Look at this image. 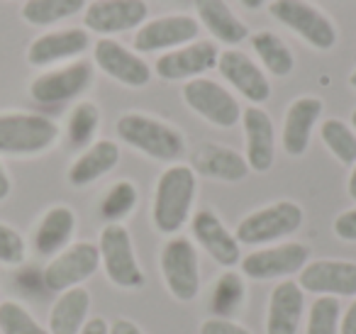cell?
Instances as JSON below:
<instances>
[{"label":"cell","instance_id":"6da1fadb","mask_svg":"<svg viewBox=\"0 0 356 334\" xmlns=\"http://www.w3.org/2000/svg\"><path fill=\"white\" fill-rule=\"evenodd\" d=\"M195 198V171L184 164L166 168L154 193V227L161 234H176L188 222Z\"/></svg>","mask_w":356,"mask_h":334},{"label":"cell","instance_id":"7a4b0ae2","mask_svg":"<svg viewBox=\"0 0 356 334\" xmlns=\"http://www.w3.org/2000/svg\"><path fill=\"white\" fill-rule=\"evenodd\" d=\"M118 134L124 144L159 161H176L186 152V139L178 129L139 113L122 115L118 120Z\"/></svg>","mask_w":356,"mask_h":334},{"label":"cell","instance_id":"3957f363","mask_svg":"<svg viewBox=\"0 0 356 334\" xmlns=\"http://www.w3.org/2000/svg\"><path fill=\"white\" fill-rule=\"evenodd\" d=\"M59 137V127L44 115L3 113L0 115V154L32 157L51 147Z\"/></svg>","mask_w":356,"mask_h":334},{"label":"cell","instance_id":"277c9868","mask_svg":"<svg viewBox=\"0 0 356 334\" xmlns=\"http://www.w3.org/2000/svg\"><path fill=\"white\" fill-rule=\"evenodd\" d=\"M100 264H103L105 273H108L110 283H115L118 288H142L144 285V271L137 261L132 246V237H129L127 227H122L120 222H110L100 230Z\"/></svg>","mask_w":356,"mask_h":334},{"label":"cell","instance_id":"5b68a950","mask_svg":"<svg viewBox=\"0 0 356 334\" xmlns=\"http://www.w3.org/2000/svg\"><path fill=\"white\" fill-rule=\"evenodd\" d=\"M163 283L168 293L181 303H191L200 293V264L193 241L186 237H173L163 244L159 259Z\"/></svg>","mask_w":356,"mask_h":334},{"label":"cell","instance_id":"8992f818","mask_svg":"<svg viewBox=\"0 0 356 334\" xmlns=\"http://www.w3.org/2000/svg\"><path fill=\"white\" fill-rule=\"evenodd\" d=\"M302 217L305 215H302L300 205H296L293 200H278L244 217L237 225L234 237H237L239 244L247 246L268 244V241L283 239V237L300 230Z\"/></svg>","mask_w":356,"mask_h":334},{"label":"cell","instance_id":"52a82bcc","mask_svg":"<svg viewBox=\"0 0 356 334\" xmlns=\"http://www.w3.org/2000/svg\"><path fill=\"white\" fill-rule=\"evenodd\" d=\"M268 10L281 25L291 27L315 49L327 51L337 45V30L332 20L305 0H273Z\"/></svg>","mask_w":356,"mask_h":334},{"label":"cell","instance_id":"ba28073f","mask_svg":"<svg viewBox=\"0 0 356 334\" xmlns=\"http://www.w3.org/2000/svg\"><path fill=\"white\" fill-rule=\"evenodd\" d=\"M100 269V251L90 241H76L66 246L64 251L54 256L47 264L42 280L51 293H64V290L79 288L83 280H88Z\"/></svg>","mask_w":356,"mask_h":334},{"label":"cell","instance_id":"9c48e42d","mask_svg":"<svg viewBox=\"0 0 356 334\" xmlns=\"http://www.w3.org/2000/svg\"><path fill=\"white\" fill-rule=\"evenodd\" d=\"M307 259H310V249L305 244L286 241V244L252 251L239 264H242V273L247 278L273 280V278H286V276L300 273L305 269Z\"/></svg>","mask_w":356,"mask_h":334},{"label":"cell","instance_id":"30bf717a","mask_svg":"<svg viewBox=\"0 0 356 334\" xmlns=\"http://www.w3.org/2000/svg\"><path fill=\"white\" fill-rule=\"evenodd\" d=\"M184 100L191 110L218 127H234L242 118L237 98L210 79H193L184 86Z\"/></svg>","mask_w":356,"mask_h":334},{"label":"cell","instance_id":"8fae6325","mask_svg":"<svg viewBox=\"0 0 356 334\" xmlns=\"http://www.w3.org/2000/svg\"><path fill=\"white\" fill-rule=\"evenodd\" d=\"M298 285L302 293L330 295V298H356V264L339 259H320L305 264Z\"/></svg>","mask_w":356,"mask_h":334},{"label":"cell","instance_id":"7c38bea8","mask_svg":"<svg viewBox=\"0 0 356 334\" xmlns=\"http://www.w3.org/2000/svg\"><path fill=\"white\" fill-rule=\"evenodd\" d=\"M93 84V66L88 61H76L64 69L47 71L30 84V95L42 105H59L74 100Z\"/></svg>","mask_w":356,"mask_h":334},{"label":"cell","instance_id":"4fadbf2b","mask_svg":"<svg viewBox=\"0 0 356 334\" xmlns=\"http://www.w3.org/2000/svg\"><path fill=\"white\" fill-rule=\"evenodd\" d=\"M144 0H95L86 8V27L98 35H118V32L134 30L147 17Z\"/></svg>","mask_w":356,"mask_h":334},{"label":"cell","instance_id":"5bb4252c","mask_svg":"<svg viewBox=\"0 0 356 334\" xmlns=\"http://www.w3.org/2000/svg\"><path fill=\"white\" fill-rule=\"evenodd\" d=\"M220 59V49L215 42H195V45L181 47L176 51L159 56L156 74L166 81H184V79H200V74L215 69Z\"/></svg>","mask_w":356,"mask_h":334},{"label":"cell","instance_id":"9a60e30c","mask_svg":"<svg viewBox=\"0 0 356 334\" xmlns=\"http://www.w3.org/2000/svg\"><path fill=\"white\" fill-rule=\"evenodd\" d=\"M95 64L110 76V79L120 81V84L129 86V88H142V86L149 84L152 79V69L147 66V61L139 59L134 51L124 49L120 42L115 40H98L95 45Z\"/></svg>","mask_w":356,"mask_h":334},{"label":"cell","instance_id":"2e32d148","mask_svg":"<svg viewBox=\"0 0 356 334\" xmlns=\"http://www.w3.org/2000/svg\"><path fill=\"white\" fill-rule=\"evenodd\" d=\"M200 25L191 15H168L152 20L137 32L134 37V49L137 51H161L173 47L188 45L198 37Z\"/></svg>","mask_w":356,"mask_h":334},{"label":"cell","instance_id":"e0dca14e","mask_svg":"<svg viewBox=\"0 0 356 334\" xmlns=\"http://www.w3.org/2000/svg\"><path fill=\"white\" fill-rule=\"evenodd\" d=\"M193 237L200 241L205 251L225 269H232L242 261V244L237 237L220 222V217L213 210H198L193 215Z\"/></svg>","mask_w":356,"mask_h":334},{"label":"cell","instance_id":"ac0fdd59","mask_svg":"<svg viewBox=\"0 0 356 334\" xmlns=\"http://www.w3.org/2000/svg\"><path fill=\"white\" fill-rule=\"evenodd\" d=\"M218 69L239 93L252 103H266L271 98V84L264 76V71L249 59L247 54L237 49L222 51L218 59Z\"/></svg>","mask_w":356,"mask_h":334},{"label":"cell","instance_id":"d6986e66","mask_svg":"<svg viewBox=\"0 0 356 334\" xmlns=\"http://www.w3.org/2000/svg\"><path fill=\"white\" fill-rule=\"evenodd\" d=\"M244 134H247V164L249 171L266 173L273 166L276 157V137H273V122L261 108L252 105L242 115Z\"/></svg>","mask_w":356,"mask_h":334},{"label":"cell","instance_id":"ffe728a7","mask_svg":"<svg viewBox=\"0 0 356 334\" xmlns=\"http://www.w3.org/2000/svg\"><path fill=\"white\" fill-rule=\"evenodd\" d=\"M305 310V295L296 280H281L273 288L266 312V334H298Z\"/></svg>","mask_w":356,"mask_h":334},{"label":"cell","instance_id":"44dd1931","mask_svg":"<svg viewBox=\"0 0 356 334\" xmlns=\"http://www.w3.org/2000/svg\"><path fill=\"white\" fill-rule=\"evenodd\" d=\"M88 45H90L88 32L79 30V27L49 32V35H42L32 42L30 49H27V61L32 66H49L56 64V61H66L83 54L88 49Z\"/></svg>","mask_w":356,"mask_h":334},{"label":"cell","instance_id":"7402d4cb","mask_svg":"<svg viewBox=\"0 0 356 334\" xmlns=\"http://www.w3.org/2000/svg\"><path fill=\"white\" fill-rule=\"evenodd\" d=\"M322 115V100L305 95V98L293 100L288 108L286 125H283V149L291 157H302L310 144V134L315 129L317 120Z\"/></svg>","mask_w":356,"mask_h":334},{"label":"cell","instance_id":"603a6c76","mask_svg":"<svg viewBox=\"0 0 356 334\" xmlns=\"http://www.w3.org/2000/svg\"><path fill=\"white\" fill-rule=\"evenodd\" d=\"M120 161V147L110 139H100V142L90 144L69 168V183L76 188L90 186L93 181L103 178L110 173Z\"/></svg>","mask_w":356,"mask_h":334},{"label":"cell","instance_id":"cb8c5ba5","mask_svg":"<svg viewBox=\"0 0 356 334\" xmlns=\"http://www.w3.org/2000/svg\"><path fill=\"white\" fill-rule=\"evenodd\" d=\"M76 232V215L71 207L56 205L44 212L35 230V249L42 256H56L66 249Z\"/></svg>","mask_w":356,"mask_h":334},{"label":"cell","instance_id":"d4e9b609","mask_svg":"<svg viewBox=\"0 0 356 334\" xmlns=\"http://www.w3.org/2000/svg\"><path fill=\"white\" fill-rule=\"evenodd\" d=\"M193 168L203 176L229 183L242 181L249 173V164L242 154L232 152L227 147H218V144H203L193 154Z\"/></svg>","mask_w":356,"mask_h":334},{"label":"cell","instance_id":"484cf974","mask_svg":"<svg viewBox=\"0 0 356 334\" xmlns=\"http://www.w3.org/2000/svg\"><path fill=\"white\" fill-rule=\"evenodd\" d=\"M90 293L86 288H71L59 293L49 310V334H79L88 322Z\"/></svg>","mask_w":356,"mask_h":334},{"label":"cell","instance_id":"4316f807","mask_svg":"<svg viewBox=\"0 0 356 334\" xmlns=\"http://www.w3.org/2000/svg\"><path fill=\"white\" fill-rule=\"evenodd\" d=\"M195 10L203 25L215 35V40L225 45H239L242 40H247V25L229 10L225 0H195Z\"/></svg>","mask_w":356,"mask_h":334},{"label":"cell","instance_id":"83f0119b","mask_svg":"<svg viewBox=\"0 0 356 334\" xmlns=\"http://www.w3.org/2000/svg\"><path fill=\"white\" fill-rule=\"evenodd\" d=\"M86 0H27L22 6V20L35 27L54 25L59 20L81 13Z\"/></svg>","mask_w":356,"mask_h":334},{"label":"cell","instance_id":"f1b7e54d","mask_svg":"<svg viewBox=\"0 0 356 334\" xmlns=\"http://www.w3.org/2000/svg\"><path fill=\"white\" fill-rule=\"evenodd\" d=\"M252 47L259 59H261V64L271 74L288 76L293 71V66H296V59H293L286 42H281V37H276L273 32H257L252 37Z\"/></svg>","mask_w":356,"mask_h":334},{"label":"cell","instance_id":"f546056e","mask_svg":"<svg viewBox=\"0 0 356 334\" xmlns=\"http://www.w3.org/2000/svg\"><path fill=\"white\" fill-rule=\"evenodd\" d=\"M244 303V280L242 276L227 271L225 276H220L218 285L213 290V312L215 317L229 319Z\"/></svg>","mask_w":356,"mask_h":334},{"label":"cell","instance_id":"4dcf8cb0","mask_svg":"<svg viewBox=\"0 0 356 334\" xmlns=\"http://www.w3.org/2000/svg\"><path fill=\"white\" fill-rule=\"evenodd\" d=\"M320 137L332 154L346 166L356 164V134L341 120H325L320 127Z\"/></svg>","mask_w":356,"mask_h":334},{"label":"cell","instance_id":"1f68e13d","mask_svg":"<svg viewBox=\"0 0 356 334\" xmlns=\"http://www.w3.org/2000/svg\"><path fill=\"white\" fill-rule=\"evenodd\" d=\"M0 334H49L25 305L15 303V300H6L0 303Z\"/></svg>","mask_w":356,"mask_h":334},{"label":"cell","instance_id":"d6a6232c","mask_svg":"<svg viewBox=\"0 0 356 334\" xmlns=\"http://www.w3.org/2000/svg\"><path fill=\"white\" fill-rule=\"evenodd\" d=\"M100 122V113L93 103H79L69 115V142L74 147H86V144L93 142L95 129H98Z\"/></svg>","mask_w":356,"mask_h":334},{"label":"cell","instance_id":"836d02e7","mask_svg":"<svg viewBox=\"0 0 356 334\" xmlns=\"http://www.w3.org/2000/svg\"><path fill=\"white\" fill-rule=\"evenodd\" d=\"M137 205V188L129 181H120L115 183L108 191V196L103 198V205H100V215L110 222H120L129 215Z\"/></svg>","mask_w":356,"mask_h":334},{"label":"cell","instance_id":"e575fe53","mask_svg":"<svg viewBox=\"0 0 356 334\" xmlns=\"http://www.w3.org/2000/svg\"><path fill=\"white\" fill-rule=\"evenodd\" d=\"M305 334H339V300L320 295L307 315Z\"/></svg>","mask_w":356,"mask_h":334},{"label":"cell","instance_id":"d590c367","mask_svg":"<svg viewBox=\"0 0 356 334\" xmlns=\"http://www.w3.org/2000/svg\"><path fill=\"white\" fill-rule=\"evenodd\" d=\"M27 256L25 239L17 230H13L10 225L0 222V264L6 266H20Z\"/></svg>","mask_w":356,"mask_h":334},{"label":"cell","instance_id":"8d00e7d4","mask_svg":"<svg viewBox=\"0 0 356 334\" xmlns=\"http://www.w3.org/2000/svg\"><path fill=\"white\" fill-rule=\"evenodd\" d=\"M200 334H252L247 327L237 324L234 319H225V317H210L200 324Z\"/></svg>","mask_w":356,"mask_h":334},{"label":"cell","instance_id":"74e56055","mask_svg":"<svg viewBox=\"0 0 356 334\" xmlns=\"http://www.w3.org/2000/svg\"><path fill=\"white\" fill-rule=\"evenodd\" d=\"M334 234L344 241H356V207L341 212L334 220Z\"/></svg>","mask_w":356,"mask_h":334},{"label":"cell","instance_id":"f35d334b","mask_svg":"<svg viewBox=\"0 0 356 334\" xmlns=\"http://www.w3.org/2000/svg\"><path fill=\"white\" fill-rule=\"evenodd\" d=\"M339 332L341 334H356V300L349 305V310H346L344 317H341Z\"/></svg>","mask_w":356,"mask_h":334},{"label":"cell","instance_id":"ab89813d","mask_svg":"<svg viewBox=\"0 0 356 334\" xmlns=\"http://www.w3.org/2000/svg\"><path fill=\"white\" fill-rule=\"evenodd\" d=\"M110 334H144V332L132 322V319L120 317V319H115V322L110 324Z\"/></svg>","mask_w":356,"mask_h":334},{"label":"cell","instance_id":"60d3db41","mask_svg":"<svg viewBox=\"0 0 356 334\" xmlns=\"http://www.w3.org/2000/svg\"><path fill=\"white\" fill-rule=\"evenodd\" d=\"M79 334H110V324L103 317H90Z\"/></svg>","mask_w":356,"mask_h":334},{"label":"cell","instance_id":"b9f144b4","mask_svg":"<svg viewBox=\"0 0 356 334\" xmlns=\"http://www.w3.org/2000/svg\"><path fill=\"white\" fill-rule=\"evenodd\" d=\"M10 176H8L6 166L0 164V200H6L8 196H10Z\"/></svg>","mask_w":356,"mask_h":334},{"label":"cell","instance_id":"7bdbcfd3","mask_svg":"<svg viewBox=\"0 0 356 334\" xmlns=\"http://www.w3.org/2000/svg\"><path fill=\"white\" fill-rule=\"evenodd\" d=\"M349 196H351V200H356V164H354V168H351V176H349Z\"/></svg>","mask_w":356,"mask_h":334},{"label":"cell","instance_id":"ee69618b","mask_svg":"<svg viewBox=\"0 0 356 334\" xmlns=\"http://www.w3.org/2000/svg\"><path fill=\"white\" fill-rule=\"evenodd\" d=\"M264 0H242V6L249 8V10H257V8H261Z\"/></svg>","mask_w":356,"mask_h":334},{"label":"cell","instance_id":"f6af8a7d","mask_svg":"<svg viewBox=\"0 0 356 334\" xmlns=\"http://www.w3.org/2000/svg\"><path fill=\"white\" fill-rule=\"evenodd\" d=\"M349 84H351V86H354V88H356V69L351 71V76H349Z\"/></svg>","mask_w":356,"mask_h":334},{"label":"cell","instance_id":"bcb514c9","mask_svg":"<svg viewBox=\"0 0 356 334\" xmlns=\"http://www.w3.org/2000/svg\"><path fill=\"white\" fill-rule=\"evenodd\" d=\"M351 125H354V129H356V110L351 113Z\"/></svg>","mask_w":356,"mask_h":334}]
</instances>
